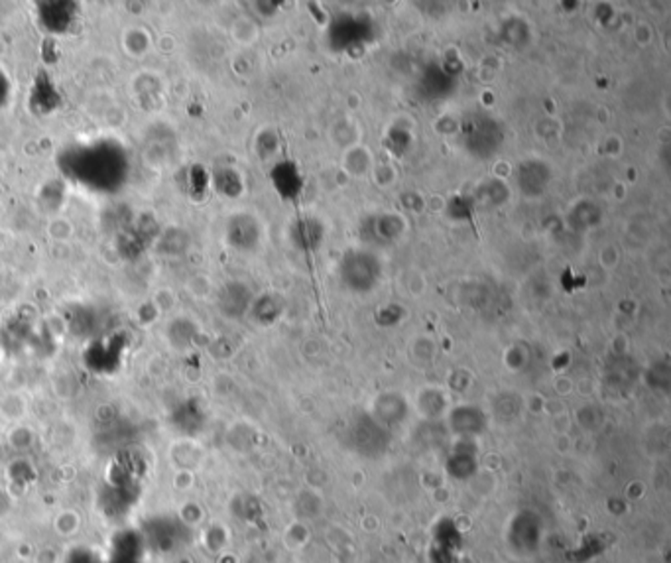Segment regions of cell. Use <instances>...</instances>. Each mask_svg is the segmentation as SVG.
<instances>
[{"instance_id": "2", "label": "cell", "mask_w": 671, "mask_h": 563, "mask_svg": "<svg viewBox=\"0 0 671 563\" xmlns=\"http://www.w3.org/2000/svg\"><path fill=\"white\" fill-rule=\"evenodd\" d=\"M48 10H42V22L43 26L52 32H65L73 22V10H70V5L63 3H53L45 5Z\"/></svg>"}, {"instance_id": "1", "label": "cell", "mask_w": 671, "mask_h": 563, "mask_svg": "<svg viewBox=\"0 0 671 563\" xmlns=\"http://www.w3.org/2000/svg\"><path fill=\"white\" fill-rule=\"evenodd\" d=\"M543 536V524L538 514L530 511L518 512L508 526V544L510 549L520 556L536 554Z\"/></svg>"}, {"instance_id": "3", "label": "cell", "mask_w": 671, "mask_h": 563, "mask_svg": "<svg viewBox=\"0 0 671 563\" xmlns=\"http://www.w3.org/2000/svg\"><path fill=\"white\" fill-rule=\"evenodd\" d=\"M474 467H476L474 457L471 453H467V452H459V449L449 457V463H447V469H449V472H451V475L455 479H467V477H471L473 472H474Z\"/></svg>"}]
</instances>
